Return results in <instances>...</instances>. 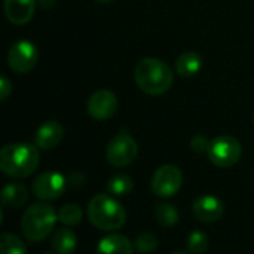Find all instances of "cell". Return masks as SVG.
Segmentation results:
<instances>
[{"mask_svg":"<svg viewBox=\"0 0 254 254\" xmlns=\"http://www.w3.org/2000/svg\"><path fill=\"white\" fill-rule=\"evenodd\" d=\"M137 86L149 95H162L173 86L174 73L168 64L158 58H143L135 65Z\"/></svg>","mask_w":254,"mask_h":254,"instance_id":"1","label":"cell"},{"mask_svg":"<svg viewBox=\"0 0 254 254\" xmlns=\"http://www.w3.org/2000/svg\"><path fill=\"white\" fill-rule=\"evenodd\" d=\"M39 167V152L31 144H7L0 150V170L15 179L31 176Z\"/></svg>","mask_w":254,"mask_h":254,"instance_id":"2","label":"cell"},{"mask_svg":"<svg viewBox=\"0 0 254 254\" xmlns=\"http://www.w3.org/2000/svg\"><path fill=\"white\" fill-rule=\"evenodd\" d=\"M88 219L100 231L110 232L121 229L127 222V213L119 201L110 195H95L88 204Z\"/></svg>","mask_w":254,"mask_h":254,"instance_id":"3","label":"cell"},{"mask_svg":"<svg viewBox=\"0 0 254 254\" xmlns=\"http://www.w3.org/2000/svg\"><path fill=\"white\" fill-rule=\"evenodd\" d=\"M58 213L48 204L30 205L21 219V231L30 243H40L54 231Z\"/></svg>","mask_w":254,"mask_h":254,"instance_id":"4","label":"cell"},{"mask_svg":"<svg viewBox=\"0 0 254 254\" xmlns=\"http://www.w3.org/2000/svg\"><path fill=\"white\" fill-rule=\"evenodd\" d=\"M137 155L138 146L135 140L127 132H119L118 135H115L106 149L107 162L115 168H125L131 165L135 161Z\"/></svg>","mask_w":254,"mask_h":254,"instance_id":"5","label":"cell"},{"mask_svg":"<svg viewBox=\"0 0 254 254\" xmlns=\"http://www.w3.org/2000/svg\"><path fill=\"white\" fill-rule=\"evenodd\" d=\"M241 153V143L232 135L216 137L214 140H211L210 149L207 152L210 161L220 168H229L235 165L240 161Z\"/></svg>","mask_w":254,"mask_h":254,"instance_id":"6","label":"cell"},{"mask_svg":"<svg viewBox=\"0 0 254 254\" xmlns=\"http://www.w3.org/2000/svg\"><path fill=\"white\" fill-rule=\"evenodd\" d=\"M39 60V52L30 40H18L10 45L7 51V65L15 73L24 74L31 71Z\"/></svg>","mask_w":254,"mask_h":254,"instance_id":"7","label":"cell"},{"mask_svg":"<svg viewBox=\"0 0 254 254\" xmlns=\"http://www.w3.org/2000/svg\"><path fill=\"white\" fill-rule=\"evenodd\" d=\"M183 183V174L179 167L176 165H162L158 168L152 177L150 189L159 198H170L174 196Z\"/></svg>","mask_w":254,"mask_h":254,"instance_id":"8","label":"cell"},{"mask_svg":"<svg viewBox=\"0 0 254 254\" xmlns=\"http://www.w3.org/2000/svg\"><path fill=\"white\" fill-rule=\"evenodd\" d=\"M67 186V180L64 176L55 171H46L36 177L33 182V193L42 201H54L58 199Z\"/></svg>","mask_w":254,"mask_h":254,"instance_id":"9","label":"cell"},{"mask_svg":"<svg viewBox=\"0 0 254 254\" xmlns=\"http://www.w3.org/2000/svg\"><path fill=\"white\" fill-rule=\"evenodd\" d=\"M86 110L95 121L110 119L118 110V98L109 89H98L89 97Z\"/></svg>","mask_w":254,"mask_h":254,"instance_id":"10","label":"cell"},{"mask_svg":"<svg viewBox=\"0 0 254 254\" xmlns=\"http://www.w3.org/2000/svg\"><path fill=\"white\" fill-rule=\"evenodd\" d=\"M193 214L198 220L204 222V223H213L217 222L223 213H225V207L223 202L211 195H204L201 198H198L193 202Z\"/></svg>","mask_w":254,"mask_h":254,"instance_id":"11","label":"cell"},{"mask_svg":"<svg viewBox=\"0 0 254 254\" xmlns=\"http://www.w3.org/2000/svg\"><path fill=\"white\" fill-rule=\"evenodd\" d=\"M36 10V0H4V15L16 25L31 21Z\"/></svg>","mask_w":254,"mask_h":254,"instance_id":"12","label":"cell"},{"mask_svg":"<svg viewBox=\"0 0 254 254\" xmlns=\"http://www.w3.org/2000/svg\"><path fill=\"white\" fill-rule=\"evenodd\" d=\"M64 135V129L60 122L48 121L42 124L34 134V143L40 149H52L55 147Z\"/></svg>","mask_w":254,"mask_h":254,"instance_id":"13","label":"cell"},{"mask_svg":"<svg viewBox=\"0 0 254 254\" xmlns=\"http://www.w3.org/2000/svg\"><path fill=\"white\" fill-rule=\"evenodd\" d=\"M202 68V57L195 51H186L179 55L176 61V70L182 77H192Z\"/></svg>","mask_w":254,"mask_h":254,"instance_id":"14","label":"cell"},{"mask_svg":"<svg viewBox=\"0 0 254 254\" xmlns=\"http://www.w3.org/2000/svg\"><path fill=\"white\" fill-rule=\"evenodd\" d=\"M97 250L100 253H122V254H131L134 252V247L131 244V241L124 237V235H119V234H112V235H107L104 237L98 246H97Z\"/></svg>","mask_w":254,"mask_h":254,"instance_id":"15","label":"cell"},{"mask_svg":"<svg viewBox=\"0 0 254 254\" xmlns=\"http://www.w3.org/2000/svg\"><path fill=\"white\" fill-rule=\"evenodd\" d=\"M28 199V190L24 185L19 183H10L4 186L1 192V202L4 207L9 208H19L22 207Z\"/></svg>","mask_w":254,"mask_h":254,"instance_id":"16","label":"cell"},{"mask_svg":"<svg viewBox=\"0 0 254 254\" xmlns=\"http://www.w3.org/2000/svg\"><path fill=\"white\" fill-rule=\"evenodd\" d=\"M51 244H52V249L58 254H71L76 250L77 238L73 231L67 228H60L54 232Z\"/></svg>","mask_w":254,"mask_h":254,"instance_id":"17","label":"cell"},{"mask_svg":"<svg viewBox=\"0 0 254 254\" xmlns=\"http://www.w3.org/2000/svg\"><path fill=\"white\" fill-rule=\"evenodd\" d=\"M107 190L113 196H127L132 190V179L127 174H115L107 182Z\"/></svg>","mask_w":254,"mask_h":254,"instance_id":"18","label":"cell"},{"mask_svg":"<svg viewBox=\"0 0 254 254\" xmlns=\"http://www.w3.org/2000/svg\"><path fill=\"white\" fill-rule=\"evenodd\" d=\"M155 219L161 226L170 228L179 223L180 214L173 204H159L155 210Z\"/></svg>","mask_w":254,"mask_h":254,"instance_id":"19","label":"cell"},{"mask_svg":"<svg viewBox=\"0 0 254 254\" xmlns=\"http://www.w3.org/2000/svg\"><path fill=\"white\" fill-rule=\"evenodd\" d=\"M27 247L21 238L13 234H1L0 237V253L1 254H25Z\"/></svg>","mask_w":254,"mask_h":254,"instance_id":"20","label":"cell"},{"mask_svg":"<svg viewBox=\"0 0 254 254\" xmlns=\"http://www.w3.org/2000/svg\"><path fill=\"white\" fill-rule=\"evenodd\" d=\"M58 220L65 226H77L82 222V210L76 204H65L58 211Z\"/></svg>","mask_w":254,"mask_h":254,"instance_id":"21","label":"cell"},{"mask_svg":"<svg viewBox=\"0 0 254 254\" xmlns=\"http://www.w3.org/2000/svg\"><path fill=\"white\" fill-rule=\"evenodd\" d=\"M208 246H210V240L201 231H195L188 237V250L190 253H205L208 250Z\"/></svg>","mask_w":254,"mask_h":254,"instance_id":"22","label":"cell"},{"mask_svg":"<svg viewBox=\"0 0 254 254\" xmlns=\"http://www.w3.org/2000/svg\"><path fill=\"white\" fill-rule=\"evenodd\" d=\"M134 244L138 253H152L158 249V237L152 232H143L137 237Z\"/></svg>","mask_w":254,"mask_h":254,"instance_id":"23","label":"cell"},{"mask_svg":"<svg viewBox=\"0 0 254 254\" xmlns=\"http://www.w3.org/2000/svg\"><path fill=\"white\" fill-rule=\"evenodd\" d=\"M210 143H211V141H210L207 137L198 134V135H195V137L190 140V147H192V150L196 152V153H207L208 149H210Z\"/></svg>","mask_w":254,"mask_h":254,"instance_id":"24","label":"cell"},{"mask_svg":"<svg viewBox=\"0 0 254 254\" xmlns=\"http://www.w3.org/2000/svg\"><path fill=\"white\" fill-rule=\"evenodd\" d=\"M10 92H12V83H10V80L3 74V76L0 77V101H4V100L10 95Z\"/></svg>","mask_w":254,"mask_h":254,"instance_id":"25","label":"cell"},{"mask_svg":"<svg viewBox=\"0 0 254 254\" xmlns=\"http://www.w3.org/2000/svg\"><path fill=\"white\" fill-rule=\"evenodd\" d=\"M85 176L82 174V173H73V174H70L68 176V185L71 186V188H82L83 185H85Z\"/></svg>","mask_w":254,"mask_h":254,"instance_id":"26","label":"cell"},{"mask_svg":"<svg viewBox=\"0 0 254 254\" xmlns=\"http://www.w3.org/2000/svg\"><path fill=\"white\" fill-rule=\"evenodd\" d=\"M55 1H57V0H37L39 6L43 7V9H51V7L55 4Z\"/></svg>","mask_w":254,"mask_h":254,"instance_id":"27","label":"cell"},{"mask_svg":"<svg viewBox=\"0 0 254 254\" xmlns=\"http://www.w3.org/2000/svg\"><path fill=\"white\" fill-rule=\"evenodd\" d=\"M95 1H98L100 4H107V3H110V1H113V0H95Z\"/></svg>","mask_w":254,"mask_h":254,"instance_id":"28","label":"cell"},{"mask_svg":"<svg viewBox=\"0 0 254 254\" xmlns=\"http://www.w3.org/2000/svg\"><path fill=\"white\" fill-rule=\"evenodd\" d=\"M253 124H254V118H253Z\"/></svg>","mask_w":254,"mask_h":254,"instance_id":"29","label":"cell"}]
</instances>
